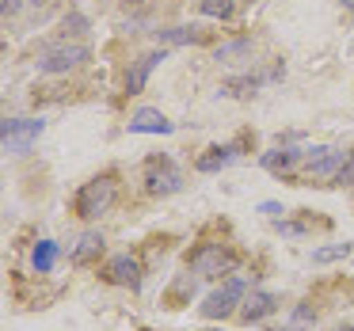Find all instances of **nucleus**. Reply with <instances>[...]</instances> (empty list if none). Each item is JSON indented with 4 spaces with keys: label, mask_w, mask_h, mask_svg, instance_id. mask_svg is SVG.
Listing matches in <instances>:
<instances>
[{
    "label": "nucleus",
    "mask_w": 354,
    "mask_h": 331,
    "mask_svg": "<svg viewBox=\"0 0 354 331\" xmlns=\"http://www.w3.org/2000/svg\"><path fill=\"white\" fill-rule=\"evenodd\" d=\"M244 297H248V282L244 278H229V282L217 285V290L202 301L198 312L206 316V320H225V316L236 312V305H244Z\"/></svg>",
    "instance_id": "nucleus-1"
},
{
    "label": "nucleus",
    "mask_w": 354,
    "mask_h": 331,
    "mask_svg": "<svg viewBox=\"0 0 354 331\" xmlns=\"http://www.w3.org/2000/svg\"><path fill=\"white\" fill-rule=\"evenodd\" d=\"M42 130H46V122L42 118H4L0 122V138H4V153H31V145L42 138Z\"/></svg>",
    "instance_id": "nucleus-2"
},
{
    "label": "nucleus",
    "mask_w": 354,
    "mask_h": 331,
    "mask_svg": "<svg viewBox=\"0 0 354 331\" xmlns=\"http://www.w3.org/2000/svg\"><path fill=\"white\" fill-rule=\"evenodd\" d=\"M191 270L202 278H221L236 270V252H229L225 244H202L198 252L191 255Z\"/></svg>",
    "instance_id": "nucleus-3"
},
{
    "label": "nucleus",
    "mask_w": 354,
    "mask_h": 331,
    "mask_svg": "<svg viewBox=\"0 0 354 331\" xmlns=\"http://www.w3.org/2000/svg\"><path fill=\"white\" fill-rule=\"evenodd\" d=\"M88 57H92L88 46H80V42H62V46H50L39 54V73L57 77V73H69V69H77V65H84Z\"/></svg>",
    "instance_id": "nucleus-4"
},
{
    "label": "nucleus",
    "mask_w": 354,
    "mask_h": 331,
    "mask_svg": "<svg viewBox=\"0 0 354 331\" xmlns=\"http://www.w3.org/2000/svg\"><path fill=\"white\" fill-rule=\"evenodd\" d=\"M179 187H183V171L176 168V164L168 160V156H153V160L145 164V191L149 194H176Z\"/></svg>",
    "instance_id": "nucleus-5"
},
{
    "label": "nucleus",
    "mask_w": 354,
    "mask_h": 331,
    "mask_svg": "<svg viewBox=\"0 0 354 331\" xmlns=\"http://www.w3.org/2000/svg\"><path fill=\"white\" fill-rule=\"evenodd\" d=\"M111 202H115V179L111 176L92 179V183H84V191L77 194V214L92 221V217H100Z\"/></svg>",
    "instance_id": "nucleus-6"
},
{
    "label": "nucleus",
    "mask_w": 354,
    "mask_h": 331,
    "mask_svg": "<svg viewBox=\"0 0 354 331\" xmlns=\"http://www.w3.org/2000/svg\"><path fill=\"white\" fill-rule=\"evenodd\" d=\"M343 164H346L343 153L331 149V145H316L305 153V168H308V176H316V179H335L339 171H343Z\"/></svg>",
    "instance_id": "nucleus-7"
},
{
    "label": "nucleus",
    "mask_w": 354,
    "mask_h": 331,
    "mask_svg": "<svg viewBox=\"0 0 354 331\" xmlns=\"http://www.w3.org/2000/svg\"><path fill=\"white\" fill-rule=\"evenodd\" d=\"M164 57H168V54H164V50H149V54H141L138 62H133V69L126 73V92H130V95H138L141 88L149 84V73H153L156 65L164 62Z\"/></svg>",
    "instance_id": "nucleus-8"
},
{
    "label": "nucleus",
    "mask_w": 354,
    "mask_h": 331,
    "mask_svg": "<svg viewBox=\"0 0 354 331\" xmlns=\"http://www.w3.org/2000/svg\"><path fill=\"white\" fill-rule=\"evenodd\" d=\"M274 308H278V297H274V293L255 290V293H248L244 305H240V320H244V323H259V320H267Z\"/></svg>",
    "instance_id": "nucleus-9"
},
{
    "label": "nucleus",
    "mask_w": 354,
    "mask_h": 331,
    "mask_svg": "<svg viewBox=\"0 0 354 331\" xmlns=\"http://www.w3.org/2000/svg\"><path fill=\"white\" fill-rule=\"evenodd\" d=\"M107 278L115 285H130V290H138L141 285V263L130 259V255H115V259L107 263Z\"/></svg>",
    "instance_id": "nucleus-10"
},
{
    "label": "nucleus",
    "mask_w": 354,
    "mask_h": 331,
    "mask_svg": "<svg viewBox=\"0 0 354 331\" xmlns=\"http://www.w3.org/2000/svg\"><path fill=\"white\" fill-rule=\"evenodd\" d=\"M176 126L160 115L156 107H141L130 115V133H171Z\"/></svg>",
    "instance_id": "nucleus-11"
},
{
    "label": "nucleus",
    "mask_w": 354,
    "mask_h": 331,
    "mask_svg": "<svg viewBox=\"0 0 354 331\" xmlns=\"http://www.w3.org/2000/svg\"><path fill=\"white\" fill-rule=\"evenodd\" d=\"M240 156V145H214L206 156H198V171H221Z\"/></svg>",
    "instance_id": "nucleus-12"
},
{
    "label": "nucleus",
    "mask_w": 354,
    "mask_h": 331,
    "mask_svg": "<svg viewBox=\"0 0 354 331\" xmlns=\"http://www.w3.org/2000/svg\"><path fill=\"white\" fill-rule=\"evenodd\" d=\"M301 156H305V153H297V149H274V153L263 156V168L282 176V171H293V164H297Z\"/></svg>",
    "instance_id": "nucleus-13"
},
{
    "label": "nucleus",
    "mask_w": 354,
    "mask_h": 331,
    "mask_svg": "<svg viewBox=\"0 0 354 331\" xmlns=\"http://www.w3.org/2000/svg\"><path fill=\"white\" fill-rule=\"evenodd\" d=\"M31 263H35V270H39V274H50V270H54V263H57V244H54V240H39V244H35V252H31Z\"/></svg>",
    "instance_id": "nucleus-14"
},
{
    "label": "nucleus",
    "mask_w": 354,
    "mask_h": 331,
    "mask_svg": "<svg viewBox=\"0 0 354 331\" xmlns=\"http://www.w3.org/2000/svg\"><path fill=\"white\" fill-rule=\"evenodd\" d=\"M164 46H179V42H202V27H171V31H156Z\"/></svg>",
    "instance_id": "nucleus-15"
},
{
    "label": "nucleus",
    "mask_w": 354,
    "mask_h": 331,
    "mask_svg": "<svg viewBox=\"0 0 354 331\" xmlns=\"http://www.w3.org/2000/svg\"><path fill=\"white\" fill-rule=\"evenodd\" d=\"M100 252H103V236H100V232H84V240H80V247L73 252V259L88 263L92 255H100Z\"/></svg>",
    "instance_id": "nucleus-16"
},
{
    "label": "nucleus",
    "mask_w": 354,
    "mask_h": 331,
    "mask_svg": "<svg viewBox=\"0 0 354 331\" xmlns=\"http://www.w3.org/2000/svg\"><path fill=\"white\" fill-rule=\"evenodd\" d=\"M236 12V0H202V16L209 19H232Z\"/></svg>",
    "instance_id": "nucleus-17"
},
{
    "label": "nucleus",
    "mask_w": 354,
    "mask_h": 331,
    "mask_svg": "<svg viewBox=\"0 0 354 331\" xmlns=\"http://www.w3.org/2000/svg\"><path fill=\"white\" fill-rule=\"evenodd\" d=\"M351 255V244H328V247H316L313 252V263L324 267V263H335V259H346Z\"/></svg>",
    "instance_id": "nucleus-18"
},
{
    "label": "nucleus",
    "mask_w": 354,
    "mask_h": 331,
    "mask_svg": "<svg viewBox=\"0 0 354 331\" xmlns=\"http://www.w3.org/2000/svg\"><path fill=\"white\" fill-rule=\"evenodd\" d=\"M84 31H88V19L80 16V12H73V16H65V19H62V35H65V42L77 39V35H84Z\"/></svg>",
    "instance_id": "nucleus-19"
},
{
    "label": "nucleus",
    "mask_w": 354,
    "mask_h": 331,
    "mask_svg": "<svg viewBox=\"0 0 354 331\" xmlns=\"http://www.w3.org/2000/svg\"><path fill=\"white\" fill-rule=\"evenodd\" d=\"M335 183H339V187H354V153L346 156V164H343V171L335 176Z\"/></svg>",
    "instance_id": "nucleus-20"
},
{
    "label": "nucleus",
    "mask_w": 354,
    "mask_h": 331,
    "mask_svg": "<svg viewBox=\"0 0 354 331\" xmlns=\"http://www.w3.org/2000/svg\"><path fill=\"white\" fill-rule=\"evenodd\" d=\"M248 50V42H232V46H221L217 50V62H225V57H232V54H244Z\"/></svg>",
    "instance_id": "nucleus-21"
},
{
    "label": "nucleus",
    "mask_w": 354,
    "mask_h": 331,
    "mask_svg": "<svg viewBox=\"0 0 354 331\" xmlns=\"http://www.w3.org/2000/svg\"><path fill=\"white\" fill-rule=\"evenodd\" d=\"M19 4H24V0H0V12H4V16H16Z\"/></svg>",
    "instance_id": "nucleus-22"
},
{
    "label": "nucleus",
    "mask_w": 354,
    "mask_h": 331,
    "mask_svg": "<svg viewBox=\"0 0 354 331\" xmlns=\"http://www.w3.org/2000/svg\"><path fill=\"white\" fill-rule=\"evenodd\" d=\"M259 209H263V214H282V206H278V202H263Z\"/></svg>",
    "instance_id": "nucleus-23"
},
{
    "label": "nucleus",
    "mask_w": 354,
    "mask_h": 331,
    "mask_svg": "<svg viewBox=\"0 0 354 331\" xmlns=\"http://www.w3.org/2000/svg\"><path fill=\"white\" fill-rule=\"evenodd\" d=\"M335 331H354V328H346V323H343V328H335Z\"/></svg>",
    "instance_id": "nucleus-24"
},
{
    "label": "nucleus",
    "mask_w": 354,
    "mask_h": 331,
    "mask_svg": "<svg viewBox=\"0 0 354 331\" xmlns=\"http://www.w3.org/2000/svg\"><path fill=\"white\" fill-rule=\"evenodd\" d=\"M126 4H138V0H126Z\"/></svg>",
    "instance_id": "nucleus-25"
},
{
    "label": "nucleus",
    "mask_w": 354,
    "mask_h": 331,
    "mask_svg": "<svg viewBox=\"0 0 354 331\" xmlns=\"http://www.w3.org/2000/svg\"><path fill=\"white\" fill-rule=\"evenodd\" d=\"M209 331H221V328H209Z\"/></svg>",
    "instance_id": "nucleus-26"
},
{
    "label": "nucleus",
    "mask_w": 354,
    "mask_h": 331,
    "mask_svg": "<svg viewBox=\"0 0 354 331\" xmlns=\"http://www.w3.org/2000/svg\"><path fill=\"white\" fill-rule=\"evenodd\" d=\"M39 4H46V0H39Z\"/></svg>",
    "instance_id": "nucleus-27"
}]
</instances>
